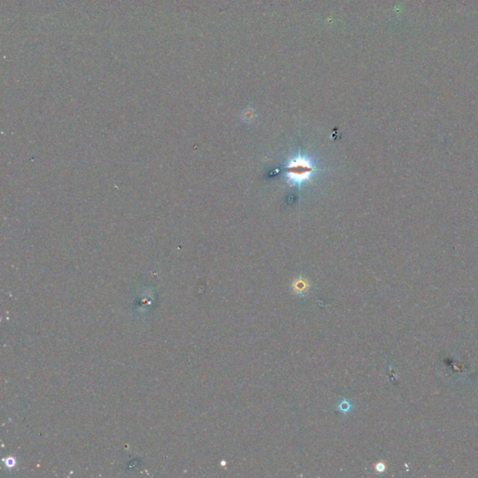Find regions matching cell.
Masks as SVG:
<instances>
[{
	"instance_id": "obj_4",
	"label": "cell",
	"mask_w": 478,
	"mask_h": 478,
	"mask_svg": "<svg viewBox=\"0 0 478 478\" xmlns=\"http://www.w3.org/2000/svg\"><path fill=\"white\" fill-rule=\"evenodd\" d=\"M375 470H376L377 472H379V473H383V472H385V470H386V465H385V463H376V464H375Z\"/></svg>"
},
{
	"instance_id": "obj_3",
	"label": "cell",
	"mask_w": 478,
	"mask_h": 478,
	"mask_svg": "<svg viewBox=\"0 0 478 478\" xmlns=\"http://www.w3.org/2000/svg\"><path fill=\"white\" fill-rule=\"evenodd\" d=\"M337 409L339 412L343 414L349 413V411L352 409V404L348 399H343L339 402Z\"/></svg>"
},
{
	"instance_id": "obj_2",
	"label": "cell",
	"mask_w": 478,
	"mask_h": 478,
	"mask_svg": "<svg viewBox=\"0 0 478 478\" xmlns=\"http://www.w3.org/2000/svg\"><path fill=\"white\" fill-rule=\"evenodd\" d=\"M309 288H310V284H309L308 280L306 279L305 278H302V277L294 279V281L293 283V291L298 296H304L306 293H308Z\"/></svg>"
},
{
	"instance_id": "obj_1",
	"label": "cell",
	"mask_w": 478,
	"mask_h": 478,
	"mask_svg": "<svg viewBox=\"0 0 478 478\" xmlns=\"http://www.w3.org/2000/svg\"><path fill=\"white\" fill-rule=\"evenodd\" d=\"M321 170L309 156L299 153L288 160L284 168L285 177L290 186L301 190L303 185L312 181L314 175Z\"/></svg>"
}]
</instances>
